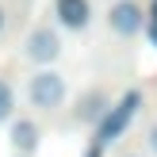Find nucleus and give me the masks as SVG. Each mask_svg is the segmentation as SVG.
<instances>
[{"label": "nucleus", "mask_w": 157, "mask_h": 157, "mask_svg": "<svg viewBox=\"0 0 157 157\" xmlns=\"http://www.w3.org/2000/svg\"><path fill=\"white\" fill-rule=\"evenodd\" d=\"M31 104L42 107V111H50V107H61V100H65V81H61L54 69H42V73L31 77Z\"/></svg>", "instance_id": "f03ea898"}, {"label": "nucleus", "mask_w": 157, "mask_h": 157, "mask_svg": "<svg viewBox=\"0 0 157 157\" xmlns=\"http://www.w3.org/2000/svg\"><path fill=\"white\" fill-rule=\"evenodd\" d=\"M23 54H27L31 61H38V65H46V61H54L61 54V38L54 35L50 27H35L27 35V50H23Z\"/></svg>", "instance_id": "20e7f679"}, {"label": "nucleus", "mask_w": 157, "mask_h": 157, "mask_svg": "<svg viewBox=\"0 0 157 157\" xmlns=\"http://www.w3.org/2000/svg\"><path fill=\"white\" fill-rule=\"evenodd\" d=\"M150 35H153V42H157V27H150Z\"/></svg>", "instance_id": "9b49d317"}, {"label": "nucleus", "mask_w": 157, "mask_h": 157, "mask_svg": "<svg viewBox=\"0 0 157 157\" xmlns=\"http://www.w3.org/2000/svg\"><path fill=\"white\" fill-rule=\"evenodd\" d=\"M142 23H146V15H142V8H138L134 0H119V4H111V12H107V27H111L115 35H123V38L138 35Z\"/></svg>", "instance_id": "7ed1b4c3"}, {"label": "nucleus", "mask_w": 157, "mask_h": 157, "mask_svg": "<svg viewBox=\"0 0 157 157\" xmlns=\"http://www.w3.org/2000/svg\"><path fill=\"white\" fill-rule=\"evenodd\" d=\"M153 27H157V0H153Z\"/></svg>", "instance_id": "9d476101"}, {"label": "nucleus", "mask_w": 157, "mask_h": 157, "mask_svg": "<svg viewBox=\"0 0 157 157\" xmlns=\"http://www.w3.org/2000/svg\"><path fill=\"white\" fill-rule=\"evenodd\" d=\"M12 107H15V92H12L8 81H0V123L12 119Z\"/></svg>", "instance_id": "0eeeda50"}, {"label": "nucleus", "mask_w": 157, "mask_h": 157, "mask_svg": "<svg viewBox=\"0 0 157 157\" xmlns=\"http://www.w3.org/2000/svg\"><path fill=\"white\" fill-rule=\"evenodd\" d=\"M12 146H15L19 153H35V150H38V127H35L31 119H19V123L12 127Z\"/></svg>", "instance_id": "423d86ee"}, {"label": "nucleus", "mask_w": 157, "mask_h": 157, "mask_svg": "<svg viewBox=\"0 0 157 157\" xmlns=\"http://www.w3.org/2000/svg\"><path fill=\"white\" fill-rule=\"evenodd\" d=\"M54 12H58V19L65 23V27H73V31H81V27H88V0H58L54 4Z\"/></svg>", "instance_id": "39448f33"}, {"label": "nucleus", "mask_w": 157, "mask_h": 157, "mask_svg": "<svg viewBox=\"0 0 157 157\" xmlns=\"http://www.w3.org/2000/svg\"><path fill=\"white\" fill-rule=\"evenodd\" d=\"M138 104H142V92H127V96L119 100V104L111 107V111L100 119V127H96V146H107V142H115V138L127 130V123L134 119V111H138Z\"/></svg>", "instance_id": "f257e3e1"}, {"label": "nucleus", "mask_w": 157, "mask_h": 157, "mask_svg": "<svg viewBox=\"0 0 157 157\" xmlns=\"http://www.w3.org/2000/svg\"><path fill=\"white\" fill-rule=\"evenodd\" d=\"M150 146H153V153H157V127L150 130Z\"/></svg>", "instance_id": "1a4fd4ad"}, {"label": "nucleus", "mask_w": 157, "mask_h": 157, "mask_svg": "<svg viewBox=\"0 0 157 157\" xmlns=\"http://www.w3.org/2000/svg\"><path fill=\"white\" fill-rule=\"evenodd\" d=\"M0 27H4V8H0Z\"/></svg>", "instance_id": "f8f14e48"}, {"label": "nucleus", "mask_w": 157, "mask_h": 157, "mask_svg": "<svg viewBox=\"0 0 157 157\" xmlns=\"http://www.w3.org/2000/svg\"><path fill=\"white\" fill-rule=\"evenodd\" d=\"M100 104H104V96H100V92H92V96L81 104V119H100V111H104Z\"/></svg>", "instance_id": "6e6552de"}]
</instances>
